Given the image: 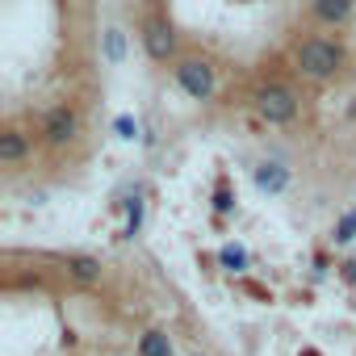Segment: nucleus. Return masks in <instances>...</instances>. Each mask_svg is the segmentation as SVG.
Wrapping results in <instances>:
<instances>
[{
  "mask_svg": "<svg viewBox=\"0 0 356 356\" xmlns=\"http://www.w3.org/2000/svg\"><path fill=\"white\" fill-rule=\"evenodd\" d=\"M293 63L302 76L310 80H331L339 67H343V47L331 42V38H306L298 51H293Z\"/></svg>",
  "mask_w": 356,
  "mask_h": 356,
  "instance_id": "obj_1",
  "label": "nucleus"
},
{
  "mask_svg": "<svg viewBox=\"0 0 356 356\" xmlns=\"http://www.w3.org/2000/svg\"><path fill=\"white\" fill-rule=\"evenodd\" d=\"M256 113H260L268 126L293 122V118H298V97H293V88H285V84H264V88H256Z\"/></svg>",
  "mask_w": 356,
  "mask_h": 356,
  "instance_id": "obj_2",
  "label": "nucleus"
},
{
  "mask_svg": "<svg viewBox=\"0 0 356 356\" xmlns=\"http://www.w3.org/2000/svg\"><path fill=\"white\" fill-rule=\"evenodd\" d=\"M176 84H181L193 101H210L214 97V67L206 59H181L176 63Z\"/></svg>",
  "mask_w": 356,
  "mask_h": 356,
  "instance_id": "obj_3",
  "label": "nucleus"
},
{
  "mask_svg": "<svg viewBox=\"0 0 356 356\" xmlns=\"http://www.w3.org/2000/svg\"><path fill=\"white\" fill-rule=\"evenodd\" d=\"M143 47H147V55H151L155 63H168V59L176 55V34H172V26H168L163 17H151V22L143 26Z\"/></svg>",
  "mask_w": 356,
  "mask_h": 356,
  "instance_id": "obj_4",
  "label": "nucleus"
},
{
  "mask_svg": "<svg viewBox=\"0 0 356 356\" xmlns=\"http://www.w3.org/2000/svg\"><path fill=\"white\" fill-rule=\"evenodd\" d=\"M76 126H80L76 109L59 105V109H51V113H47V122H42V138H47L51 147H59V143H67V138L76 134Z\"/></svg>",
  "mask_w": 356,
  "mask_h": 356,
  "instance_id": "obj_5",
  "label": "nucleus"
},
{
  "mask_svg": "<svg viewBox=\"0 0 356 356\" xmlns=\"http://www.w3.org/2000/svg\"><path fill=\"white\" fill-rule=\"evenodd\" d=\"M67 277L80 285H97L101 281V260L97 256H67Z\"/></svg>",
  "mask_w": 356,
  "mask_h": 356,
  "instance_id": "obj_6",
  "label": "nucleus"
},
{
  "mask_svg": "<svg viewBox=\"0 0 356 356\" xmlns=\"http://www.w3.org/2000/svg\"><path fill=\"white\" fill-rule=\"evenodd\" d=\"M285 185H289V172L281 163H260L256 168V189L260 193H281Z\"/></svg>",
  "mask_w": 356,
  "mask_h": 356,
  "instance_id": "obj_7",
  "label": "nucleus"
},
{
  "mask_svg": "<svg viewBox=\"0 0 356 356\" xmlns=\"http://www.w3.org/2000/svg\"><path fill=\"white\" fill-rule=\"evenodd\" d=\"M314 17L327 26H339L352 17V0H314Z\"/></svg>",
  "mask_w": 356,
  "mask_h": 356,
  "instance_id": "obj_8",
  "label": "nucleus"
},
{
  "mask_svg": "<svg viewBox=\"0 0 356 356\" xmlns=\"http://www.w3.org/2000/svg\"><path fill=\"white\" fill-rule=\"evenodd\" d=\"M26 151H30V143H26L22 130H5V134H0V159H5V163L26 159Z\"/></svg>",
  "mask_w": 356,
  "mask_h": 356,
  "instance_id": "obj_9",
  "label": "nucleus"
},
{
  "mask_svg": "<svg viewBox=\"0 0 356 356\" xmlns=\"http://www.w3.org/2000/svg\"><path fill=\"white\" fill-rule=\"evenodd\" d=\"M138 356H172V339L163 331H147L138 339Z\"/></svg>",
  "mask_w": 356,
  "mask_h": 356,
  "instance_id": "obj_10",
  "label": "nucleus"
},
{
  "mask_svg": "<svg viewBox=\"0 0 356 356\" xmlns=\"http://www.w3.org/2000/svg\"><path fill=\"white\" fill-rule=\"evenodd\" d=\"M105 59L109 63H122L126 59V34L122 30H105Z\"/></svg>",
  "mask_w": 356,
  "mask_h": 356,
  "instance_id": "obj_11",
  "label": "nucleus"
},
{
  "mask_svg": "<svg viewBox=\"0 0 356 356\" xmlns=\"http://www.w3.org/2000/svg\"><path fill=\"white\" fill-rule=\"evenodd\" d=\"M218 260H222V268H227V273H243V268H248V252H243V248H235V243H227V248L218 252Z\"/></svg>",
  "mask_w": 356,
  "mask_h": 356,
  "instance_id": "obj_12",
  "label": "nucleus"
},
{
  "mask_svg": "<svg viewBox=\"0 0 356 356\" xmlns=\"http://www.w3.org/2000/svg\"><path fill=\"white\" fill-rule=\"evenodd\" d=\"M356 239V210H348L339 222H335V243H352Z\"/></svg>",
  "mask_w": 356,
  "mask_h": 356,
  "instance_id": "obj_13",
  "label": "nucleus"
},
{
  "mask_svg": "<svg viewBox=\"0 0 356 356\" xmlns=\"http://www.w3.org/2000/svg\"><path fill=\"white\" fill-rule=\"evenodd\" d=\"M113 134H118V138H134V134H138V122H134L130 113H122V118H113Z\"/></svg>",
  "mask_w": 356,
  "mask_h": 356,
  "instance_id": "obj_14",
  "label": "nucleus"
},
{
  "mask_svg": "<svg viewBox=\"0 0 356 356\" xmlns=\"http://www.w3.org/2000/svg\"><path fill=\"white\" fill-rule=\"evenodd\" d=\"M138 222H143V202L134 197V202H130V222H126V231H122V235H126V239H134V231H138Z\"/></svg>",
  "mask_w": 356,
  "mask_h": 356,
  "instance_id": "obj_15",
  "label": "nucleus"
},
{
  "mask_svg": "<svg viewBox=\"0 0 356 356\" xmlns=\"http://www.w3.org/2000/svg\"><path fill=\"white\" fill-rule=\"evenodd\" d=\"M231 206H235V202H231V189H227V181H222V185H218V193H214V210H218V214H227Z\"/></svg>",
  "mask_w": 356,
  "mask_h": 356,
  "instance_id": "obj_16",
  "label": "nucleus"
},
{
  "mask_svg": "<svg viewBox=\"0 0 356 356\" xmlns=\"http://www.w3.org/2000/svg\"><path fill=\"white\" fill-rule=\"evenodd\" d=\"M343 281H352V285H356V260H348V264H343Z\"/></svg>",
  "mask_w": 356,
  "mask_h": 356,
  "instance_id": "obj_17",
  "label": "nucleus"
}]
</instances>
